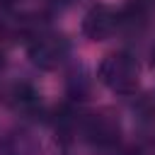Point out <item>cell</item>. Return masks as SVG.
Returning a JSON list of instances; mask_svg holds the SVG:
<instances>
[{
    "mask_svg": "<svg viewBox=\"0 0 155 155\" xmlns=\"http://www.w3.org/2000/svg\"><path fill=\"white\" fill-rule=\"evenodd\" d=\"M138 133L143 136V140L155 145V94L148 97L140 107H138Z\"/></svg>",
    "mask_w": 155,
    "mask_h": 155,
    "instance_id": "cell-7",
    "label": "cell"
},
{
    "mask_svg": "<svg viewBox=\"0 0 155 155\" xmlns=\"http://www.w3.org/2000/svg\"><path fill=\"white\" fill-rule=\"evenodd\" d=\"M10 104L19 114H34L41 107V99H39V94H36L34 87H29V85H15L12 92H10Z\"/></svg>",
    "mask_w": 155,
    "mask_h": 155,
    "instance_id": "cell-6",
    "label": "cell"
},
{
    "mask_svg": "<svg viewBox=\"0 0 155 155\" xmlns=\"http://www.w3.org/2000/svg\"><path fill=\"white\" fill-rule=\"evenodd\" d=\"M119 10H114L111 5H92L85 17H82V34L90 41H107L109 36H114V31L119 29Z\"/></svg>",
    "mask_w": 155,
    "mask_h": 155,
    "instance_id": "cell-3",
    "label": "cell"
},
{
    "mask_svg": "<svg viewBox=\"0 0 155 155\" xmlns=\"http://www.w3.org/2000/svg\"><path fill=\"white\" fill-rule=\"evenodd\" d=\"M0 2H2L5 7H12V5H15V2H19V0H0Z\"/></svg>",
    "mask_w": 155,
    "mask_h": 155,
    "instance_id": "cell-8",
    "label": "cell"
},
{
    "mask_svg": "<svg viewBox=\"0 0 155 155\" xmlns=\"http://www.w3.org/2000/svg\"><path fill=\"white\" fill-rule=\"evenodd\" d=\"M68 53H70V41L61 31L48 27H39L27 41V56L41 70H53L63 65Z\"/></svg>",
    "mask_w": 155,
    "mask_h": 155,
    "instance_id": "cell-1",
    "label": "cell"
},
{
    "mask_svg": "<svg viewBox=\"0 0 155 155\" xmlns=\"http://www.w3.org/2000/svg\"><path fill=\"white\" fill-rule=\"evenodd\" d=\"M99 80L116 94H133L140 80L136 58L126 51H114L104 56V61L99 63Z\"/></svg>",
    "mask_w": 155,
    "mask_h": 155,
    "instance_id": "cell-2",
    "label": "cell"
},
{
    "mask_svg": "<svg viewBox=\"0 0 155 155\" xmlns=\"http://www.w3.org/2000/svg\"><path fill=\"white\" fill-rule=\"evenodd\" d=\"M148 15H150L148 0H128L119 10V24L126 29H143L148 24Z\"/></svg>",
    "mask_w": 155,
    "mask_h": 155,
    "instance_id": "cell-5",
    "label": "cell"
},
{
    "mask_svg": "<svg viewBox=\"0 0 155 155\" xmlns=\"http://www.w3.org/2000/svg\"><path fill=\"white\" fill-rule=\"evenodd\" d=\"M53 2H61V5H65V2H70V0H53Z\"/></svg>",
    "mask_w": 155,
    "mask_h": 155,
    "instance_id": "cell-9",
    "label": "cell"
},
{
    "mask_svg": "<svg viewBox=\"0 0 155 155\" xmlns=\"http://www.w3.org/2000/svg\"><path fill=\"white\" fill-rule=\"evenodd\" d=\"M82 133L87 136L90 143L102 145V148H109V145L119 143V133H121V128H119V121H116L111 114L99 111V114H90V116L85 119V124H82Z\"/></svg>",
    "mask_w": 155,
    "mask_h": 155,
    "instance_id": "cell-4",
    "label": "cell"
}]
</instances>
